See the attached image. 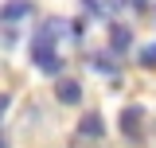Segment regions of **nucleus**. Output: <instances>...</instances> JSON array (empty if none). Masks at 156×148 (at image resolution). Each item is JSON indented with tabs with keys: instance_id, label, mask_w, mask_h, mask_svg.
Returning a JSON list of instances; mask_svg holds the SVG:
<instances>
[{
	"instance_id": "f257e3e1",
	"label": "nucleus",
	"mask_w": 156,
	"mask_h": 148,
	"mask_svg": "<svg viewBox=\"0 0 156 148\" xmlns=\"http://www.w3.org/2000/svg\"><path fill=\"white\" fill-rule=\"evenodd\" d=\"M62 31H70L66 19H47V23L35 31V39H31V62H35L43 74H58L62 70V58L55 55V43H58Z\"/></svg>"
},
{
	"instance_id": "f03ea898",
	"label": "nucleus",
	"mask_w": 156,
	"mask_h": 148,
	"mask_svg": "<svg viewBox=\"0 0 156 148\" xmlns=\"http://www.w3.org/2000/svg\"><path fill=\"white\" fill-rule=\"evenodd\" d=\"M140 121H144V109L140 105H125L121 109V136H129V140H140Z\"/></svg>"
},
{
	"instance_id": "7ed1b4c3",
	"label": "nucleus",
	"mask_w": 156,
	"mask_h": 148,
	"mask_svg": "<svg viewBox=\"0 0 156 148\" xmlns=\"http://www.w3.org/2000/svg\"><path fill=\"white\" fill-rule=\"evenodd\" d=\"M27 16H31V0H4V8H0V23L4 27H12V23H20Z\"/></svg>"
},
{
	"instance_id": "20e7f679",
	"label": "nucleus",
	"mask_w": 156,
	"mask_h": 148,
	"mask_svg": "<svg viewBox=\"0 0 156 148\" xmlns=\"http://www.w3.org/2000/svg\"><path fill=\"white\" fill-rule=\"evenodd\" d=\"M78 136H82V140H101V136H105L101 113H86V117L78 121Z\"/></svg>"
},
{
	"instance_id": "39448f33",
	"label": "nucleus",
	"mask_w": 156,
	"mask_h": 148,
	"mask_svg": "<svg viewBox=\"0 0 156 148\" xmlns=\"http://www.w3.org/2000/svg\"><path fill=\"white\" fill-rule=\"evenodd\" d=\"M55 97L62 105H78V101H82V86H78L74 78H58L55 82Z\"/></svg>"
},
{
	"instance_id": "423d86ee",
	"label": "nucleus",
	"mask_w": 156,
	"mask_h": 148,
	"mask_svg": "<svg viewBox=\"0 0 156 148\" xmlns=\"http://www.w3.org/2000/svg\"><path fill=\"white\" fill-rule=\"evenodd\" d=\"M129 43H133V31H129L125 23H113V27H109V47H113L117 55H125Z\"/></svg>"
},
{
	"instance_id": "0eeeda50",
	"label": "nucleus",
	"mask_w": 156,
	"mask_h": 148,
	"mask_svg": "<svg viewBox=\"0 0 156 148\" xmlns=\"http://www.w3.org/2000/svg\"><path fill=\"white\" fill-rule=\"evenodd\" d=\"M140 66H156V43L140 47Z\"/></svg>"
},
{
	"instance_id": "6e6552de",
	"label": "nucleus",
	"mask_w": 156,
	"mask_h": 148,
	"mask_svg": "<svg viewBox=\"0 0 156 148\" xmlns=\"http://www.w3.org/2000/svg\"><path fill=\"white\" fill-rule=\"evenodd\" d=\"M4 109H8V97H4V93H0V117H4Z\"/></svg>"
},
{
	"instance_id": "1a4fd4ad",
	"label": "nucleus",
	"mask_w": 156,
	"mask_h": 148,
	"mask_svg": "<svg viewBox=\"0 0 156 148\" xmlns=\"http://www.w3.org/2000/svg\"><path fill=\"white\" fill-rule=\"evenodd\" d=\"M0 148H4V136H0Z\"/></svg>"
}]
</instances>
